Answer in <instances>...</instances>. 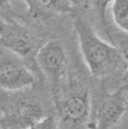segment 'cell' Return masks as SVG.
<instances>
[{
    "mask_svg": "<svg viewBox=\"0 0 128 129\" xmlns=\"http://www.w3.org/2000/svg\"><path fill=\"white\" fill-rule=\"evenodd\" d=\"M74 27L81 53L93 77L102 79L123 72L128 58L116 45L102 39L82 17L75 18Z\"/></svg>",
    "mask_w": 128,
    "mask_h": 129,
    "instance_id": "cell-1",
    "label": "cell"
},
{
    "mask_svg": "<svg viewBox=\"0 0 128 129\" xmlns=\"http://www.w3.org/2000/svg\"><path fill=\"white\" fill-rule=\"evenodd\" d=\"M58 115L66 129H85L89 120L91 98L89 90L80 84H71L55 101Z\"/></svg>",
    "mask_w": 128,
    "mask_h": 129,
    "instance_id": "cell-2",
    "label": "cell"
},
{
    "mask_svg": "<svg viewBox=\"0 0 128 129\" xmlns=\"http://www.w3.org/2000/svg\"><path fill=\"white\" fill-rule=\"evenodd\" d=\"M35 62L50 83L55 101L59 97L68 75V56L59 40H49L35 55Z\"/></svg>",
    "mask_w": 128,
    "mask_h": 129,
    "instance_id": "cell-3",
    "label": "cell"
},
{
    "mask_svg": "<svg viewBox=\"0 0 128 129\" xmlns=\"http://www.w3.org/2000/svg\"><path fill=\"white\" fill-rule=\"evenodd\" d=\"M128 111V101L124 92L102 90L96 101L91 103L89 120L85 129H115L124 113Z\"/></svg>",
    "mask_w": 128,
    "mask_h": 129,
    "instance_id": "cell-4",
    "label": "cell"
},
{
    "mask_svg": "<svg viewBox=\"0 0 128 129\" xmlns=\"http://www.w3.org/2000/svg\"><path fill=\"white\" fill-rule=\"evenodd\" d=\"M45 115L38 102L26 97L17 98L3 107L0 127L3 129H29Z\"/></svg>",
    "mask_w": 128,
    "mask_h": 129,
    "instance_id": "cell-5",
    "label": "cell"
},
{
    "mask_svg": "<svg viewBox=\"0 0 128 129\" xmlns=\"http://www.w3.org/2000/svg\"><path fill=\"white\" fill-rule=\"evenodd\" d=\"M0 44L21 58H30L36 55V43L31 32L14 19L0 18Z\"/></svg>",
    "mask_w": 128,
    "mask_h": 129,
    "instance_id": "cell-6",
    "label": "cell"
},
{
    "mask_svg": "<svg viewBox=\"0 0 128 129\" xmlns=\"http://www.w3.org/2000/svg\"><path fill=\"white\" fill-rule=\"evenodd\" d=\"M37 77L26 64L14 56L0 57V89L19 91L35 85Z\"/></svg>",
    "mask_w": 128,
    "mask_h": 129,
    "instance_id": "cell-7",
    "label": "cell"
},
{
    "mask_svg": "<svg viewBox=\"0 0 128 129\" xmlns=\"http://www.w3.org/2000/svg\"><path fill=\"white\" fill-rule=\"evenodd\" d=\"M29 13L33 17L70 13L74 11V0H24Z\"/></svg>",
    "mask_w": 128,
    "mask_h": 129,
    "instance_id": "cell-8",
    "label": "cell"
},
{
    "mask_svg": "<svg viewBox=\"0 0 128 129\" xmlns=\"http://www.w3.org/2000/svg\"><path fill=\"white\" fill-rule=\"evenodd\" d=\"M110 7L114 23L128 33V0H113Z\"/></svg>",
    "mask_w": 128,
    "mask_h": 129,
    "instance_id": "cell-9",
    "label": "cell"
},
{
    "mask_svg": "<svg viewBox=\"0 0 128 129\" xmlns=\"http://www.w3.org/2000/svg\"><path fill=\"white\" fill-rule=\"evenodd\" d=\"M112 3L113 0H91L93 7L96 12V16L101 23L102 27H103V31L106 32V35L110 39V42L114 43L112 40V36L108 30V23H107V11H108V7L112 5Z\"/></svg>",
    "mask_w": 128,
    "mask_h": 129,
    "instance_id": "cell-10",
    "label": "cell"
},
{
    "mask_svg": "<svg viewBox=\"0 0 128 129\" xmlns=\"http://www.w3.org/2000/svg\"><path fill=\"white\" fill-rule=\"evenodd\" d=\"M29 129H58V124L54 115H45Z\"/></svg>",
    "mask_w": 128,
    "mask_h": 129,
    "instance_id": "cell-11",
    "label": "cell"
},
{
    "mask_svg": "<svg viewBox=\"0 0 128 129\" xmlns=\"http://www.w3.org/2000/svg\"><path fill=\"white\" fill-rule=\"evenodd\" d=\"M0 18L6 20H12L13 18V10H12L10 0H0Z\"/></svg>",
    "mask_w": 128,
    "mask_h": 129,
    "instance_id": "cell-12",
    "label": "cell"
},
{
    "mask_svg": "<svg viewBox=\"0 0 128 129\" xmlns=\"http://www.w3.org/2000/svg\"><path fill=\"white\" fill-rule=\"evenodd\" d=\"M121 78L119 79V83H117V90H121L122 92H128V64L126 69L123 70V72L120 75Z\"/></svg>",
    "mask_w": 128,
    "mask_h": 129,
    "instance_id": "cell-13",
    "label": "cell"
},
{
    "mask_svg": "<svg viewBox=\"0 0 128 129\" xmlns=\"http://www.w3.org/2000/svg\"><path fill=\"white\" fill-rule=\"evenodd\" d=\"M0 129H3V128H1V127H0Z\"/></svg>",
    "mask_w": 128,
    "mask_h": 129,
    "instance_id": "cell-14",
    "label": "cell"
}]
</instances>
